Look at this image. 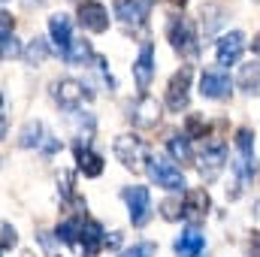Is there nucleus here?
Returning <instances> with one entry per match:
<instances>
[{"label":"nucleus","instance_id":"1","mask_svg":"<svg viewBox=\"0 0 260 257\" xmlns=\"http://www.w3.org/2000/svg\"><path fill=\"white\" fill-rule=\"evenodd\" d=\"M148 176L151 182H157V188H167V191H185V173L179 170V164L173 157H164V154H154L148 157Z\"/></svg>","mask_w":260,"mask_h":257},{"label":"nucleus","instance_id":"2","mask_svg":"<svg viewBox=\"0 0 260 257\" xmlns=\"http://www.w3.org/2000/svg\"><path fill=\"white\" fill-rule=\"evenodd\" d=\"M115 157H118L127 170L139 173L142 167H148V145H145L139 136L124 133V136H118V139H115Z\"/></svg>","mask_w":260,"mask_h":257},{"label":"nucleus","instance_id":"3","mask_svg":"<svg viewBox=\"0 0 260 257\" xmlns=\"http://www.w3.org/2000/svg\"><path fill=\"white\" fill-rule=\"evenodd\" d=\"M227 164V142L224 139H206L200 151V173L206 182H215Z\"/></svg>","mask_w":260,"mask_h":257},{"label":"nucleus","instance_id":"4","mask_svg":"<svg viewBox=\"0 0 260 257\" xmlns=\"http://www.w3.org/2000/svg\"><path fill=\"white\" fill-rule=\"evenodd\" d=\"M236 164H233V170H236V176H239V185H245L251 176H254V167H257V160H254V133L248 127L236 130Z\"/></svg>","mask_w":260,"mask_h":257},{"label":"nucleus","instance_id":"5","mask_svg":"<svg viewBox=\"0 0 260 257\" xmlns=\"http://www.w3.org/2000/svg\"><path fill=\"white\" fill-rule=\"evenodd\" d=\"M121 197H124V203H127V209H130L133 227H145L148 218H151V197H148V188L133 185V188H124Z\"/></svg>","mask_w":260,"mask_h":257},{"label":"nucleus","instance_id":"6","mask_svg":"<svg viewBox=\"0 0 260 257\" xmlns=\"http://www.w3.org/2000/svg\"><path fill=\"white\" fill-rule=\"evenodd\" d=\"M170 43H173V49L182 58H194L197 52H200L197 37H194V24L188 18H173L170 21Z\"/></svg>","mask_w":260,"mask_h":257},{"label":"nucleus","instance_id":"7","mask_svg":"<svg viewBox=\"0 0 260 257\" xmlns=\"http://www.w3.org/2000/svg\"><path fill=\"white\" fill-rule=\"evenodd\" d=\"M191 79H194V70H191V67H182V70L170 79V85H167V106H170L173 112H182V109L188 106Z\"/></svg>","mask_w":260,"mask_h":257},{"label":"nucleus","instance_id":"8","mask_svg":"<svg viewBox=\"0 0 260 257\" xmlns=\"http://www.w3.org/2000/svg\"><path fill=\"white\" fill-rule=\"evenodd\" d=\"M148 9H151V0H115V18L133 30L145 24Z\"/></svg>","mask_w":260,"mask_h":257},{"label":"nucleus","instance_id":"9","mask_svg":"<svg viewBox=\"0 0 260 257\" xmlns=\"http://www.w3.org/2000/svg\"><path fill=\"white\" fill-rule=\"evenodd\" d=\"M79 24H82L85 30H91V34H103V30L109 27V12H106V6L97 3V0H82V3H79Z\"/></svg>","mask_w":260,"mask_h":257},{"label":"nucleus","instance_id":"10","mask_svg":"<svg viewBox=\"0 0 260 257\" xmlns=\"http://www.w3.org/2000/svg\"><path fill=\"white\" fill-rule=\"evenodd\" d=\"M230 91H233V82H230L227 73L209 70V73L200 76V94H203V97H209V100H224V97H230Z\"/></svg>","mask_w":260,"mask_h":257},{"label":"nucleus","instance_id":"11","mask_svg":"<svg viewBox=\"0 0 260 257\" xmlns=\"http://www.w3.org/2000/svg\"><path fill=\"white\" fill-rule=\"evenodd\" d=\"M151 76H154V46L151 43H142L139 58L133 64V79H136V88L142 91V97H145V91L151 85Z\"/></svg>","mask_w":260,"mask_h":257},{"label":"nucleus","instance_id":"12","mask_svg":"<svg viewBox=\"0 0 260 257\" xmlns=\"http://www.w3.org/2000/svg\"><path fill=\"white\" fill-rule=\"evenodd\" d=\"M49 34H52L55 52H61V58H67V52H70V46H73V24H70V15L55 12V15L49 18Z\"/></svg>","mask_w":260,"mask_h":257},{"label":"nucleus","instance_id":"13","mask_svg":"<svg viewBox=\"0 0 260 257\" xmlns=\"http://www.w3.org/2000/svg\"><path fill=\"white\" fill-rule=\"evenodd\" d=\"M242 49H245V34H242V30L224 34V37L218 40V64H221V67L236 64V61H239V55H242Z\"/></svg>","mask_w":260,"mask_h":257},{"label":"nucleus","instance_id":"14","mask_svg":"<svg viewBox=\"0 0 260 257\" xmlns=\"http://www.w3.org/2000/svg\"><path fill=\"white\" fill-rule=\"evenodd\" d=\"M206 212H209V194H206V188H191V191H185L182 215H185L191 224H197V221L206 218Z\"/></svg>","mask_w":260,"mask_h":257},{"label":"nucleus","instance_id":"15","mask_svg":"<svg viewBox=\"0 0 260 257\" xmlns=\"http://www.w3.org/2000/svg\"><path fill=\"white\" fill-rule=\"evenodd\" d=\"M157 118H160V103L154 100V97H139V103L130 109V121L136 124V127H154L157 124Z\"/></svg>","mask_w":260,"mask_h":257},{"label":"nucleus","instance_id":"16","mask_svg":"<svg viewBox=\"0 0 260 257\" xmlns=\"http://www.w3.org/2000/svg\"><path fill=\"white\" fill-rule=\"evenodd\" d=\"M106 245V233H103V227L97 224V221H91V218H85V227H82V242H79V251L85 257H94L100 248Z\"/></svg>","mask_w":260,"mask_h":257},{"label":"nucleus","instance_id":"17","mask_svg":"<svg viewBox=\"0 0 260 257\" xmlns=\"http://www.w3.org/2000/svg\"><path fill=\"white\" fill-rule=\"evenodd\" d=\"M85 97H88L85 85H79V82H73V79H64V82L55 85V100H58L64 109H76Z\"/></svg>","mask_w":260,"mask_h":257},{"label":"nucleus","instance_id":"18","mask_svg":"<svg viewBox=\"0 0 260 257\" xmlns=\"http://www.w3.org/2000/svg\"><path fill=\"white\" fill-rule=\"evenodd\" d=\"M203 245H206L203 233H200L197 227H188V230L176 239V254L179 257H197L200 251H203Z\"/></svg>","mask_w":260,"mask_h":257},{"label":"nucleus","instance_id":"19","mask_svg":"<svg viewBox=\"0 0 260 257\" xmlns=\"http://www.w3.org/2000/svg\"><path fill=\"white\" fill-rule=\"evenodd\" d=\"M76 164H79V170H82L88 179H97V176L103 173V157L94 154L88 145H79V148H76Z\"/></svg>","mask_w":260,"mask_h":257},{"label":"nucleus","instance_id":"20","mask_svg":"<svg viewBox=\"0 0 260 257\" xmlns=\"http://www.w3.org/2000/svg\"><path fill=\"white\" fill-rule=\"evenodd\" d=\"M239 88L245 94H257L260 97V61H248V64L239 70Z\"/></svg>","mask_w":260,"mask_h":257},{"label":"nucleus","instance_id":"21","mask_svg":"<svg viewBox=\"0 0 260 257\" xmlns=\"http://www.w3.org/2000/svg\"><path fill=\"white\" fill-rule=\"evenodd\" d=\"M82 227H85V218L76 215V218H67L64 224H58V239L67 245H76L79 248V236H82Z\"/></svg>","mask_w":260,"mask_h":257},{"label":"nucleus","instance_id":"22","mask_svg":"<svg viewBox=\"0 0 260 257\" xmlns=\"http://www.w3.org/2000/svg\"><path fill=\"white\" fill-rule=\"evenodd\" d=\"M170 154H173V160H176V164H182V167H185V164H191V160H194V151H191L188 136H179V133H176V136L170 139Z\"/></svg>","mask_w":260,"mask_h":257},{"label":"nucleus","instance_id":"23","mask_svg":"<svg viewBox=\"0 0 260 257\" xmlns=\"http://www.w3.org/2000/svg\"><path fill=\"white\" fill-rule=\"evenodd\" d=\"M40 136H43V124H40V121H27L24 130L18 133V145L34 148V145H40Z\"/></svg>","mask_w":260,"mask_h":257},{"label":"nucleus","instance_id":"24","mask_svg":"<svg viewBox=\"0 0 260 257\" xmlns=\"http://www.w3.org/2000/svg\"><path fill=\"white\" fill-rule=\"evenodd\" d=\"M88 58H91V46L85 40H73V46H70L64 61H70V64H85Z\"/></svg>","mask_w":260,"mask_h":257},{"label":"nucleus","instance_id":"25","mask_svg":"<svg viewBox=\"0 0 260 257\" xmlns=\"http://www.w3.org/2000/svg\"><path fill=\"white\" fill-rule=\"evenodd\" d=\"M46 55H49V46H46V40H34L30 46H27V52H24V58H27V64L30 67H37V64H43L46 61Z\"/></svg>","mask_w":260,"mask_h":257},{"label":"nucleus","instance_id":"26","mask_svg":"<svg viewBox=\"0 0 260 257\" xmlns=\"http://www.w3.org/2000/svg\"><path fill=\"white\" fill-rule=\"evenodd\" d=\"M154 251H157V245H154V242H136L133 248L121 251L118 257H154Z\"/></svg>","mask_w":260,"mask_h":257},{"label":"nucleus","instance_id":"27","mask_svg":"<svg viewBox=\"0 0 260 257\" xmlns=\"http://www.w3.org/2000/svg\"><path fill=\"white\" fill-rule=\"evenodd\" d=\"M9 37H12V15L3 12L0 15V40H9Z\"/></svg>","mask_w":260,"mask_h":257},{"label":"nucleus","instance_id":"28","mask_svg":"<svg viewBox=\"0 0 260 257\" xmlns=\"http://www.w3.org/2000/svg\"><path fill=\"white\" fill-rule=\"evenodd\" d=\"M0 49H3V58H15V55L21 52V49H18V40H15V37L3 40V46H0Z\"/></svg>","mask_w":260,"mask_h":257},{"label":"nucleus","instance_id":"29","mask_svg":"<svg viewBox=\"0 0 260 257\" xmlns=\"http://www.w3.org/2000/svg\"><path fill=\"white\" fill-rule=\"evenodd\" d=\"M15 245V230H12V224H3V251H9Z\"/></svg>","mask_w":260,"mask_h":257},{"label":"nucleus","instance_id":"30","mask_svg":"<svg viewBox=\"0 0 260 257\" xmlns=\"http://www.w3.org/2000/svg\"><path fill=\"white\" fill-rule=\"evenodd\" d=\"M248 257H260V233H251L248 239Z\"/></svg>","mask_w":260,"mask_h":257},{"label":"nucleus","instance_id":"31","mask_svg":"<svg viewBox=\"0 0 260 257\" xmlns=\"http://www.w3.org/2000/svg\"><path fill=\"white\" fill-rule=\"evenodd\" d=\"M251 49H254V55H260V34L254 37V43H251Z\"/></svg>","mask_w":260,"mask_h":257},{"label":"nucleus","instance_id":"32","mask_svg":"<svg viewBox=\"0 0 260 257\" xmlns=\"http://www.w3.org/2000/svg\"><path fill=\"white\" fill-rule=\"evenodd\" d=\"M170 3H176V6H185V3H188V0H170Z\"/></svg>","mask_w":260,"mask_h":257},{"label":"nucleus","instance_id":"33","mask_svg":"<svg viewBox=\"0 0 260 257\" xmlns=\"http://www.w3.org/2000/svg\"><path fill=\"white\" fill-rule=\"evenodd\" d=\"M27 3H34V0H27Z\"/></svg>","mask_w":260,"mask_h":257}]
</instances>
